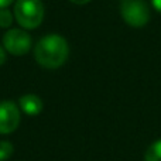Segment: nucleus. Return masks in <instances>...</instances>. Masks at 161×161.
<instances>
[{"instance_id": "nucleus-9", "label": "nucleus", "mask_w": 161, "mask_h": 161, "mask_svg": "<svg viewBox=\"0 0 161 161\" xmlns=\"http://www.w3.org/2000/svg\"><path fill=\"white\" fill-rule=\"evenodd\" d=\"M13 154V144L7 140H0V161H6Z\"/></svg>"}, {"instance_id": "nucleus-1", "label": "nucleus", "mask_w": 161, "mask_h": 161, "mask_svg": "<svg viewBox=\"0 0 161 161\" xmlns=\"http://www.w3.org/2000/svg\"><path fill=\"white\" fill-rule=\"evenodd\" d=\"M69 55L68 41L59 34H47L34 47V58L45 69H57L67 62Z\"/></svg>"}, {"instance_id": "nucleus-13", "label": "nucleus", "mask_w": 161, "mask_h": 161, "mask_svg": "<svg viewBox=\"0 0 161 161\" xmlns=\"http://www.w3.org/2000/svg\"><path fill=\"white\" fill-rule=\"evenodd\" d=\"M71 3H74V4H78V6H83V4H88L91 0H69Z\"/></svg>"}, {"instance_id": "nucleus-4", "label": "nucleus", "mask_w": 161, "mask_h": 161, "mask_svg": "<svg viewBox=\"0 0 161 161\" xmlns=\"http://www.w3.org/2000/svg\"><path fill=\"white\" fill-rule=\"evenodd\" d=\"M31 45H33L31 36L24 28H10L3 36V47L11 55H25L31 50Z\"/></svg>"}, {"instance_id": "nucleus-5", "label": "nucleus", "mask_w": 161, "mask_h": 161, "mask_svg": "<svg viewBox=\"0 0 161 161\" xmlns=\"http://www.w3.org/2000/svg\"><path fill=\"white\" fill-rule=\"evenodd\" d=\"M21 109L13 100L0 102V134H10L20 126Z\"/></svg>"}, {"instance_id": "nucleus-2", "label": "nucleus", "mask_w": 161, "mask_h": 161, "mask_svg": "<svg viewBox=\"0 0 161 161\" xmlns=\"http://www.w3.org/2000/svg\"><path fill=\"white\" fill-rule=\"evenodd\" d=\"M13 14L21 28L34 30L40 27L44 20V3L42 0H17L14 3Z\"/></svg>"}, {"instance_id": "nucleus-7", "label": "nucleus", "mask_w": 161, "mask_h": 161, "mask_svg": "<svg viewBox=\"0 0 161 161\" xmlns=\"http://www.w3.org/2000/svg\"><path fill=\"white\" fill-rule=\"evenodd\" d=\"M144 161H161V140L154 142L147 148L144 156Z\"/></svg>"}, {"instance_id": "nucleus-12", "label": "nucleus", "mask_w": 161, "mask_h": 161, "mask_svg": "<svg viewBox=\"0 0 161 161\" xmlns=\"http://www.w3.org/2000/svg\"><path fill=\"white\" fill-rule=\"evenodd\" d=\"M151 3H153L154 8H156L158 13H161V0H151Z\"/></svg>"}, {"instance_id": "nucleus-11", "label": "nucleus", "mask_w": 161, "mask_h": 161, "mask_svg": "<svg viewBox=\"0 0 161 161\" xmlns=\"http://www.w3.org/2000/svg\"><path fill=\"white\" fill-rule=\"evenodd\" d=\"M11 3H14V0H0V8H7Z\"/></svg>"}, {"instance_id": "nucleus-10", "label": "nucleus", "mask_w": 161, "mask_h": 161, "mask_svg": "<svg viewBox=\"0 0 161 161\" xmlns=\"http://www.w3.org/2000/svg\"><path fill=\"white\" fill-rule=\"evenodd\" d=\"M6 58H7V51L4 50V47H2V45H0V65L4 64Z\"/></svg>"}, {"instance_id": "nucleus-3", "label": "nucleus", "mask_w": 161, "mask_h": 161, "mask_svg": "<svg viewBox=\"0 0 161 161\" xmlns=\"http://www.w3.org/2000/svg\"><path fill=\"white\" fill-rule=\"evenodd\" d=\"M120 14L130 27H144L150 20V7L146 0H122Z\"/></svg>"}, {"instance_id": "nucleus-8", "label": "nucleus", "mask_w": 161, "mask_h": 161, "mask_svg": "<svg viewBox=\"0 0 161 161\" xmlns=\"http://www.w3.org/2000/svg\"><path fill=\"white\" fill-rule=\"evenodd\" d=\"M13 16L10 10L7 8H0V28H10L13 24Z\"/></svg>"}, {"instance_id": "nucleus-6", "label": "nucleus", "mask_w": 161, "mask_h": 161, "mask_svg": "<svg viewBox=\"0 0 161 161\" xmlns=\"http://www.w3.org/2000/svg\"><path fill=\"white\" fill-rule=\"evenodd\" d=\"M19 106L25 114L28 116H38L42 112L44 103L41 97L34 93H25L19 99Z\"/></svg>"}]
</instances>
